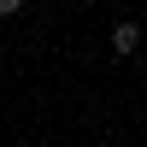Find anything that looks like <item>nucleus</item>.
<instances>
[{
  "label": "nucleus",
  "mask_w": 147,
  "mask_h": 147,
  "mask_svg": "<svg viewBox=\"0 0 147 147\" xmlns=\"http://www.w3.org/2000/svg\"><path fill=\"white\" fill-rule=\"evenodd\" d=\"M136 41H141V30H136V24H118V30H112V53H118V59H129V53H136Z\"/></svg>",
  "instance_id": "f257e3e1"
},
{
  "label": "nucleus",
  "mask_w": 147,
  "mask_h": 147,
  "mask_svg": "<svg viewBox=\"0 0 147 147\" xmlns=\"http://www.w3.org/2000/svg\"><path fill=\"white\" fill-rule=\"evenodd\" d=\"M18 6L24 0H0V18H18Z\"/></svg>",
  "instance_id": "f03ea898"
}]
</instances>
